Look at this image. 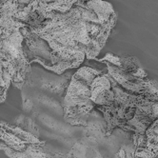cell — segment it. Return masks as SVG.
<instances>
[{
    "mask_svg": "<svg viewBox=\"0 0 158 158\" xmlns=\"http://www.w3.org/2000/svg\"><path fill=\"white\" fill-rule=\"evenodd\" d=\"M12 85V76H10L5 61L0 56V103L4 102L7 97V92Z\"/></svg>",
    "mask_w": 158,
    "mask_h": 158,
    "instance_id": "3957f363",
    "label": "cell"
},
{
    "mask_svg": "<svg viewBox=\"0 0 158 158\" xmlns=\"http://www.w3.org/2000/svg\"><path fill=\"white\" fill-rule=\"evenodd\" d=\"M45 144L38 136L24 130L15 123L0 122V151L9 148L23 152L31 145Z\"/></svg>",
    "mask_w": 158,
    "mask_h": 158,
    "instance_id": "7a4b0ae2",
    "label": "cell"
},
{
    "mask_svg": "<svg viewBox=\"0 0 158 158\" xmlns=\"http://www.w3.org/2000/svg\"><path fill=\"white\" fill-rule=\"evenodd\" d=\"M9 29V23L6 17V9L4 0H0V31H5Z\"/></svg>",
    "mask_w": 158,
    "mask_h": 158,
    "instance_id": "277c9868",
    "label": "cell"
},
{
    "mask_svg": "<svg viewBox=\"0 0 158 158\" xmlns=\"http://www.w3.org/2000/svg\"><path fill=\"white\" fill-rule=\"evenodd\" d=\"M24 35L21 28L0 31V56L12 76V85L22 89L31 73V64L23 49Z\"/></svg>",
    "mask_w": 158,
    "mask_h": 158,
    "instance_id": "6da1fadb",
    "label": "cell"
}]
</instances>
